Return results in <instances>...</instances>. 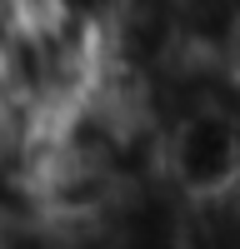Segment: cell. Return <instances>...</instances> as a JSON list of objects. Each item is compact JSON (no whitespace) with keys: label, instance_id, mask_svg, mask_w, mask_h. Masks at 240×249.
I'll use <instances>...</instances> for the list:
<instances>
[{"label":"cell","instance_id":"6da1fadb","mask_svg":"<svg viewBox=\"0 0 240 249\" xmlns=\"http://www.w3.org/2000/svg\"><path fill=\"white\" fill-rule=\"evenodd\" d=\"M155 175L180 204L240 195V115L225 100H195L160 124Z\"/></svg>","mask_w":240,"mask_h":249}]
</instances>
